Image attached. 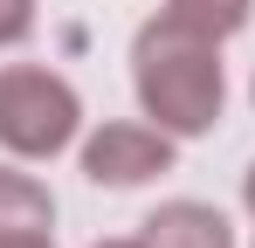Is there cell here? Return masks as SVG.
Returning <instances> with one entry per match:
<instances>
[{
	"label": "cell",
	"instance_id": "obj_10",
	"mask_svg": "<svg viewBox=\"0 0 255 248\" xmlns=\"http://www.w3.org/2000/svg\"><path fill=\"white\" fill-rule=\"evenodd\" d=\"M97 248H145L138 235H118V242H97Z\"/></svg>",
	"mask_w": 255,
	"mask_h": 248
},
{
	"label": "cell",
	"instance_id": "obj_3",
	"mask_svg": "<svg viewBox=\"0 0 255 248\" xmlns=\"http://www.w3.org/2000/svg\"><path fill=\"white\" fill-rule=\"evenodd\" d=\"M76 159H83V179L90 186H111V193H131V186H152L159 172L179 165V138L159 131L145 118H111L97 124L90 138H76Z\"/></svg>",
	"mask_w": 255,
	"mask_h": 248
},
{
	"label": "cell",
	"instance_id": "obj_1",
	"mask_svg": "<svg viewBox=\"0 0 255 248\" xmlns=\"http://www.w3.org/2000/svg\"><path fill=\"white\" fill-rule=\"evenodd\" d=\"M131 90H138V111L172 131L179 145L186 138H207L221 111H228V69H221V41L186 35L172 28L166 14H152L138 41H131Z\"/></svg>",
	"mask_w": 255,
	"mask_h": 248
},
{
	"label": "cell",
	"instance_id": "obj_2",
	"mask_svg": "<svg viewBox=\"0 0 255 248\" xmlns=\"http://www.w3.org/2000/svg\"><path fill=\"white\" fill-rule=\"evenodd\" d=\"M83 138V97L76 83L42 62H7L0 69V152L21 165H48Z\"/></svg>",
	"mask_w": 255,
	"mask_h": 248
},
{
	"label": "cell",
	"instance_id": "obj_6",
	"mask_svg": "<svg viewBox=\"0 0 255 248\" xmlns=\"http://www.w3.org/2000/svg\"><path fill=\"white\" fill-rule=\"evenodd\" d=\"M172 28H186V35H207V41H235L242 28H249L255 0H166L159 7Z\"/></svg>",
	"mask_w": 255,
	"mask_h": 248
},
{
	"label": "cell",
	"instance_id": "obj_9",
	"mask_svg": "<svg viewBox=\"0 0 255 248\" xmlns=\"http://www.w3.org/2000/svg\"><path fill=\"white\" fill-rule=\"evenodd\" d=\"M242 207H249V214H255V165H249V172H242Z\"/></svg>",
	"mask_w": 255,
	"mask_h": 248
},
{
	"label": "cell",
	"instance_id": "obj_4",
	"mask_svg": "<svg viewBox=\"0 0 255 248\" xmlns=\"http://www.w3.org/2000/svg\"><path fill=\"white\" fill-rule=\"evenodd\" d=\"M138 242L145 248H235V228L207 200H166L138 221Z\"/></svg>",
	"mask_w": 255,
	"mask_h": 248
},
{
	"label": "cell",
	"instance_id": "obj_7",
	"mask_svg": "<svg viewBox=\"0 0 255 248\" xmlns=\"http://www.w3.org/2000/svg\"><path fill=\"white\" fill-rule=\"evenodd\" d=\"M35 0H0V48H21V41L35 35Z\"/></svg>",
	"mask_w": 255,
	"mask_h": 248
},
{
	"label": "cell",
	"instance_id": "obj_11",
	"mask_svg": "<svg viewBox=\"0 0 255 248\" xmlns=\"http://www.w3.org/2000/svg\"><path fill=\"white\" fill-rule=\"evenodd\" d=\"M249 104H255V76H249Z\"/></svg>",
	"mask_w": 255,
	"mask_h": 248
},
{
	"label": "cell",
	"instance_id": "obj_5",
	"mask_svg": "<svg viewBox=\"0 0 255 248\" xmlns=\"http://www.w3.org/2000/svg\"><path fill=\"white\" fill-rule=\"evenodd\" d=\"M55 228V193L21 159H0V235H48Z\"/></svg>",
	"mask_w": 255,
	"mask_h": 248
},
{
	"label": "cell",
	"instance_id": "obj_8",
	"mask_svg": "<svg viewBox=\"0 0 255 248\" xmlns=\"http://www.w3.org/2000/svg\"><path fill=\"white\" fill-rule=\"evenodd\" d=\"M0 248H55V235H0Z\"/></svg>",
	"mask_w": 255,
	"mask_h": 248
}]
</instances>
